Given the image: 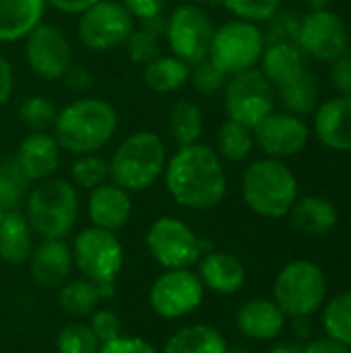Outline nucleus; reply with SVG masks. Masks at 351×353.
<instances>
[{
	"instance_id": "51",
	"label": "nucleus",
	"mask_w": 351,
	"mask_h": 353,
	"mask_svg": "<svg viewBox=\"0 0 351 353\" xmlns=\"http://www.w3.org/2000/svg\"><path fill=\"white\" fill-rule=\"evenodd\" d=\"M228 353H248V352H246V350H240V347H238V350H228Z\"/></svg>"
},
{
	"instance_id": "47",
	"label": "nucleus",
	"mask_w": 351,
	"mask_h": 353,
	"mask_svg": "<svg viewBox=\"0 0 351 353\" xmlns=\"http://www.w3.org/2000/svg\"><path fill=\"white\" fill-rule=\"evenodd\" d=\"M12 93V68L10 62L0 54V103H6Z\"/></svg>"
},
{
	"instance_id": "5",
	"label": "nucleus",
	"mask_w": 351,
	"mask_h": 353,
	"mask_svg": "<svg viewBox=\"0 0 351 353\" xmlns=\"http://www.w3.org/2000/svg\"><path fill=\"white\" fill-rule=\"evenodd\" d=\"M166 170L163 141L153 132H134L120 143L112 161L110 176L114 182L128 190L141 192L157 182Z\"/></svg>"
},
{
	"instance_id": "4",
	"label": "nucleus",
	"mask_w": 351,
	"mask_h": 353,
	"mask_svg": "<svg viewBox=\"0 0 351 353\" xmlns=\"http://www.w3.org/2000/svg\"><path fill=\"white\" fill-rule=\"evenodd\" d=\"M31 230L43 240L66 238L79 217V196L72 184L64 180H43L27 194V213Z\"/></svg>"
},
{
	"instance_id": "20",
	"label": "nucleus",
	"mask_w": 351,
	"mask_h": 353,
	"mask_svg": "<svg viewBox=\"0 0 351 353\" xmlns=\"http://www.w3.org/2000/svg\"><path fill=\"white\" fill-rule=\"evenodd\" d=\"M87 211L95 228L116 232L128 223L132 213V201L128 196V190L120 188L118 184H101L91 190Z\"/></svg>"
},
{
	"instance_id": "48",
	"label": "nucleus",
	"mask_w": 351,
	"mask_h": 353,
	"mask_svg": "<svg viewBox=\"0 0 351 353\" xmlns=\"http://www.w3.org/2000/svg\"><path fill=\"white\" fill-rule=\"evenodd\" d=\"M50 2L54 8L62 10V12H83L85 8H89L91 4L99 2V0H46Z\"/></svg>"
},
{
	"instance_id": "11",
	"label": "nucleus",
	"mask_w": 351,
	"mask_h": 353,
	"mask_svg": "<svg viewBox=\"0 0 351 353\" xmlns=\"http://www.w3.org/2000/svg\"><path fill=\"white\" fill-rule=\"evenodd\" d=\"M225 112L230 120L254 128L273 112V89L269 79L257 68L232 74L225 85Z\"/></svg>"
},
{
	"instance_id": "6",
	"label": "nucleus",
	"mask_w": 351,
	"mask_h": 353,
	"mask_svg": "<svg viewBox=\"0 0 351 353\" xmlns=\"http://www.w3.org/2000/svg\"><path fill=\"white\" fill-rule=\"evenodd\" d=\"M275 304L283 314L304 319L314 314L327 298V279L319 265L294 261L285 265L275 279Z\"/></svg>"
},
{
	"instance_id": "31",
	"label": "nucleus",
	"mask_w": 351,
	"mask_h": 353,
	"mask_svg": "<svg viewBox=\"0 0 351 353\" xmlns=\"http://www.w3.org/2000/svg\"><path fill=\"white\" fill-rule=\"evenodd\" d=\"M168 126H170L174 141L180 147H188V145L199 143L201 132H203L201 108L188 99H180L168 116Z\"/></svg>"
},
{
	"instance_id": "15",
	"label": "nucleus",
	"mask_w": 351,
	"mask_h": 353,
	"mask_svg": "<svg viewBox=\"0 0 351 353\" xmlns=\"http://www.w3.org/2000/svg\"><path fill=\"white\" fill-rule=\"evenodd\" d=\"M25 54L31 70L48 81L62 79L72 64V50L68 37L62 33V29L54 25L39 23L27 35Z\"/></svg>"
},
{
	"instance_id": "19",
	"label": "nucleus",
	"mask_w": 351,
	"mask_h": 353,
	"mask_svg": "<svg viewBox=\"0 0 351 353\" xmlns=\"http://www.w3.org/2000/svg\"><path fill=\"white\" fill-rule=\"evenodd\" d=\"M14 157L29 182H43L58 170L60 145L48 132H31L23 139Z\"/></svg>"
},
{
	"instance_id": "50",
	"label": "nucleus",
	"mask_w": 351,
	"mask_h": 353,
	"mask_svg": "<svg viewBox=\"0 0 351 353\" xmlns=\"http://www.w3.org/2000/svg\"><path fill=\"white\" fill-rule=\"evenodd\" d=\"M306 6H310L312 10H321V8H327L331 4V0H302Z\"/></svg>"
},
{
	"instance_id": "8",
	"label": "nucleus",
	"mask_w": 351,
	"mask_h": 353,
	"mask_svg": "<svg viewBox=\"0 0 351 353\" xmlns=\"http://www.w3.org/2000/svg\"><path fill=\"white\" fill-rule=\"evenodd\" d=\"M147 248L163 269H188L201 261L203 240L176 217H159L147 232Z\"/></svg>"
},
{
	"instance_id": "49",
	"label": "nucleus",
	"mask_w": 351,
	"mask_h": 353,
	"mask_svg": "<svg viewBox=\"0 0 351 353\" xmlns=\"http://www.w3.org/2000/svg\"><path fill=\"white\" fill-rule=\"evenodd\" d=\"M271 353H302V347L298 343H279L271 350Z\"/></svg>"
},
{
	"instance_id": "52",
	"label": "nucleus",
	"mask_w": 351,
	"mask_h": 353,
	"mask_svg": "<svg viewBox=\"0 0 351 353\" xmlns=\"http://www.w3.org/2000/svg\"><path fill=\"white\" fill-rule=\"evenodd\" d=\"M190 4H203V2H209V0H188Z\"/></svg>"
},
{
	"instance_id": "12",
	"label": "nucleus",
	"mask_w": 351,
	"mask_h": 353,
	"mask_svg": "<svg viewBox=\"0 0 351 353\" xmlns=\"http://www.w3.org/2000/svg\"><path fill=\"white\" fill-rule=\"evenodd\" d=\"M134 29V17L122 2L99 0L85 8L79 19V39L93 52H106L126 41Z\"/></svg>"
},
{
	"instance_id": "23",
	"label": "nucleus",
	"mask_w": 351,
	"mask_h": 353,
	"mask_svg": "<svg viewBox=\"0 0 351 353\" xmlns=\"http://www.w3.org/2000/svg\"><path fill=\"white\" fill-rule=\"evenodd\" d=\"M112 296H114V283H97L83 277L60 285L58 304L64 314L72 319H85L93 314V310L101 300H108Z\"/></svg>"
},
{
	"instance_id": "7",
	"label": "nucleus",
	"mask_w": 351,
	"mask_h": 353,
	"mask_svg": "<svg viewBox=\"0 0 351 353\" xmlns=\"http://www.w3.org/2000/svg\"><path fill=\"white\" fill-rule=\"evenodd\" d=\"M265 52V37L261 29L250 21H230L215 29L209 60L228 77L238 74L242 70L254 68Z\"/></svg>"
},
{
	"instance_id": "42",
	"label": "nucleus",
	"mask_w": 351,
	"mask_h": 353,
	"mask_svg": "<svg viewBox=\"0 0 351 353\" xmlns=\"http://www.w3.org/2000/svg\"><path fill=\"white\" fill-rule=\"evenodd\" d=\"M97 353H157V350L141 339V337H126V335H118L116 339L99 345Z\"/></svg>"
},
{
	"instance_id": "1",
	"label": "nucleus",
	"mask_w": 351,
	"mask_h": 353,
	"mask_svg": "<svg viewBox=\"0 0 351 353\" xmlns=\"http://www.w3.org/2000/svg\"><path fill=\"white\" fill-rule=\"evenodd\" d=\"M163 172L168 192L186 209H211L225 196V172L209 145L180 147Z\"/></svg>"
},
{
	"instance_id": "3",
	"label": "nucleus",
	"mask_w": 351,
	"mask_h": 353,
	"mask_svg": "<svg viewBox=\"0 0 351 353\" xmlns=\"http://www.w3.org/2000/svg\"><path fill=\"white\" fill-rule=\"evenodd\" d=\"M242 196L257 215L279 219L288 215L298 201V180L285 163L259 159L244 172Z\"/></svg>"
},
{
	"instance_id": "22",
	"label": "nucleus",
	"mask_w": 351,
	"mask_h": 353,
	"mask_svg": "<svg viewBox=\"0 0 351 353\" xmlns=\"http://www.w3.org/2000/svg\"><path fill=\"white\" fill-rule=\"evenodd\" d=\"M236 323L242 335L257 341H269L283 331L285 314L275 302L257 298L242 304V308L236 314Z\"/></svg>"
},
{
	"instance_id": "41",
	"label": "nucleus",
	"mask_w": 351,
	"mask_h": 353,
	"mask_svg": "<svg viewBox=\"0 0 351 353\" xmlns=\"http://www.w3.org/2000/svg\"><path fill=\"white\" fill-rule=\"evenodd\" d=\"M89 327L95 333L99 345H103V343H108V341H112V339H116L120 335V319H118V314L112 312V310H106V308L97 310L93 314Z\"/></svg>"
},
{
	"instance_id": "45",
	"label": "nucleus",
	"mask_w": 351,
	"mask_h": 353,
	"mask_svg": "<svg viewBox=\"0 0 351 353\" xmlns=\"http://www.w3.org/2000/svg\"><path fill=\"white\" fill-rule=\"evenodd\" d=\"M62 79H64L66 87L72 89V91H77V93L91 89V83H93L91 72L85 66H81V64H70V68L66 70V74Z\"/></svg>"
},
{
	"instance_id": "16",
	"label": "nucleus",
	"mask_w": 351,
	"mask_h": 353,
	"mask_svg": "<svg viewBox=\"0 0 351 353\" xmlns=\"http://www.w3.org/2000/svg\"><path fill=\"white\" fill-rule=\"evenodd\" d=\"M254 143L271 157H292L306 149L310 141V130L300 116L275 114L265 116L254 128Z\"/></svg>"
},
{
	"instance_id": "34",
	"label": "nucleus",
	"mask_w": 351,
	"mask_h": 353,
	"mask_svg": "<svg viewBox=\"0 0 351 353\" xmlns=\"http://www.w3.org/2000/svg\"><path fill=\"white\" fill-rule=\"evenodd\" d=\"M217 147H219V153L228 161H244L252 153V147H254L252 128L228 118L219 128Z\"/></svg>"
},
{
	"instance_id": "25",
	"label": "nucleus",
	"mask_w": 351,
	"mask_h": 353,
	"mask_svg": "<svg viewBox=\"0 0 351 353\" xmlns=\"http://www.w3.org/2000/svg\"><path fill=\"white\" fill-rule=\"evenodd\" d=\"M33 252V230L23 213L4 211L0 219V259L10 265L27 263Z\"/></svg>"
},
{
	"instance_id": "37",
	"label": "nucleus",
	"mask_w": 351,
	"mask_h": 353,
	"mask_svg": "<svg viewBox=\"0 0 351 353\" xmlns=\"http://www.w3.org/2000/svg\"><path fill=\"white\" fill-rule=\"evenodd\" d=\"M58 353H97L99 341L89 325L83 323H70L62 327L56 339Z\"/></svg>"
},
{
	"instance_id": "24",
	"label": "nucleus",
	"mask_w": 351,
	"mask_h": 353,
	"mask_svg": "<svg viewBox=\"0 0 351 353\" xmlns=\"http://www.w3.org/2000/svg\"><path fill=\"white\" fill-rule=\"evenodd\" d=\"M46 0H0V41L27 37L39 23Z\"/></svg>"
},
{
	"instance_id": "10",
	"label": "nucleus",
	"mask_w": 351,
	"mask_h": 353,
	"mask_svg": "<svg viewBox=\"0 0 351 353\" xmlns=\"http://www.w3.org/2000/svg\"><path fill=\"white\" fill-rule=\"evenodd\" d=\"M213 33L215 27L209 14L199 4L190 2L178 6L166 23V35L174 56L190 66L209 56Z\"/></svg>"
},
{
	"instance_id": "28",
	"label": "nucleus",
	"mask_w": 351,
	"mask_h": 353,
	"mask_svg": "<svg viewBox=\"0 0 351 353\" xmlns=\"http://www.w3.org/2000/svg\"><path fill=\"white\" fill-rule=\"evenodd\" d=\"M163 353H228V343L217 329L190 325L176 331L166 341Z\"/></svg>"
},
{
	"instance_id": "2",
	"label": "nucleus",
	"mask_w": 351,
	"mask_h": 353,
	"mask_svg": "<svg viewBox=\"0 0 351 353\" xmlns=\"http://www.w3.org/2000/svg\"><path fill=\"white\" fill-rule=\"evenodd\" d=\"M116 126L118 116L108 101L77 99L58 112L54 132L62 149L77 155H89L114 137Z\"/></svg>"
},
{
	"instance_id": "43",
	"label": "nucleus",
	"mask_w": 351,
	"mask_h": 353,
	"mask_svg": "<svg viewBox=\"0 0 351 353\" xmlns=\"http://www.w3.org/2000/svg\"><path fill=\"white\" fill-rule=\"evenodd\" d=\"M168 0H122V6L139 21H149L161 14Z\"/></svg>"
},
{
	"instance_id": "26",
	"label": "nucleus",
	"mask_w": 351,
	"mask_h": 353,
	"mask_svg": "<svg viewBox=\"0 0 351 353\" xmlns=\"http://www.w3.org/2000/svg\"><path fill=\"white\" fill-rule=\"evenodd\" d=\"M288 215L294 230L306 236H323L337 225L335 207L321 196H306L302 201H296Z\"/></svg>"
},
{
	"instance_id": "53",
	"label": "nucleus",
	"mask_w": 351,
	"mask_h": 353,
	"mask_svg": "<svg viewBox=\"0 0 351 353\" xmlns=\"http://www.w3.org/2000/svg\"><path fill=\"white\" fill-rule=\"evenodd\" d=\"M2 213H4V211H2V209H0V219H2Z\"/></svg>"
},
{
	"instance_id": "40",
	"label": "nucleus",
	"mask_w": 351,
	"mask_h": 353,
	"mask_svg": "<svg viewBox=\"0 0 351 353\" xmlns=\"http://www.w3.org/2000/svg\"><path fill=\"white\" fill-rule=\"evenodd\" d=\"M228 74L221 72L209 58L192 64L190 68V81H192V87L201 93H215L219 91L228 81Z\"/></svg>"
},
{
	"instance_id": "30",
	"label": "nucleus",
	"mask_w": 351,
	"mask_h": 353,
	"mask_svg": "<svg viewBox=\"0 0 351 353\" xmlns=\"http://www.w3.org/2000/svg\"><path fill=\"white\" fill-rule=\"evenodd\" d=\"M161 29H166V23L161 21V14L149 21H143L141 27H134L130 31V35L126 37V52L128 58L132 62H141L147 64L151 60H155L161 52Z\"/></svg>"
},
{
	"instance_id": "13",
	"label": "nucleus",
	"mask_w": 351,
	"mask_h": 353,
	"mask_svg": "<svg viewBox=\"0 0 351 353\" xmlns=\"http://www.w3.org/2000/svg\"><path fill=\"white\" fill-rule=\"evenodd\" d=\"M205 285L190 269H166L149 292L151 308L161 319H182L203 302Z\"/></svg>"
},
{
	"instance_id": "29",
	"label": "nucleus",
	"mask_w": 351,
	"mask_h": 353,
	"mask_svg": "<svg viewBox=\"0 0 351 353\" xmlns=\"http://www.w3.org/2000/svg\"><path fill=\"white\" fill-rule=\"evenodd\" d=\"M145 85L157 93H172L190 81V64L178 56H157L145 64Z\"/></svg>"
},
{
	"instance_id": "35",
	"label": "nucleus",
	"mask_w": 351,
	"mask_h": 353,
	"mask_svg": "<svg viewBox=\"0 0 351 353\" xmlns=\"http://www.w3.org/2000/svg\"><path fill=\"white\" fill-rule=\"evenodd\" d=\"M327 337L343 343L351 350V292L333 298L323 314Z\"/></svg>"
},
{
	"instance_id": "32",
	"label": "nucleus",
	"mask_w": 351,
	"mask_h": 353,
	"mask_svg": "<svg viewBox=\"0 0 351 353\" xmlns=\"http://www.w3.org/2000/svg\"><path fill=\"white\" fill-rule=\"evenodd\" d=\"M29 194V180L23 174L17 157H0V209L14 211Z\"/></svg>"
},
{
	"instance_id": "44",
	"label": "nucleus",
	"mask_w": 351,
	"mask_h": 353,
	"mask_svg": "<svg viewBox=\"0 0 351 353\" xmlns=\"http://www.w3.org/2000/svg\"><path fill=\"white\" fill-rule=\"evenodd\" d=\"M333 85L341 91V95H351V50L333 62Z\"/></svg>"
},
{
	"instance_id": "27",
	"label": "nucleus",
	"mask_w": 351,
	"mask_h": 353,
	"mask_svg": "<svg viewBox=\"0 0 351 353\" xmlns=\"http://www.w3.org/2000/svg\"><path fill=\"white\" fill-rule=\"evenodd\" d=\"M261 62H263L261 72L269 79V83H275L277 87L298 79L306 70L302 52L288 41H279V43L269 46L263 52Z\"/></svg>"
},
{
	"instance_id": "33",
	"label": "nucleus",
	"mask_w": 351,
	"mask_h": 353,
	"mask_svg": "<svg viewBox=\"0 0 351 353\" xmlns=\"http://www.w3.org/2000/svg\"><path fill=\"white\" fill-rule=\"evenodd\" d=\"M279 97L290 114H294V116L308 114L317 108L319 83H317L314 74L304 70L298 79L279 87Z\"/></svg>"
},
{
	"instance_id": "54",
	"label": "nucleus",
	"mask_w": 351,
	"mask_h": 353,
	"mask_svg": "<svg viewBox=\"0 0 351 353\" xmlns=\"http://www.w3.org/2000/svg\"><path fill=\"white\" fill-rule=\"evenodd\" d=\"M350 33H351V23H350Z\"/></svg>"
},
{
	"instance_id": "17",
	"label": "nucleus",
	"mask_w": 351,
	"mask_h": 353,
	"mask_svg": "<svg viewBox=\"0 0 351 353\" xmlns=\"http://www.w3.org/2000/svg\"><path fill=\"white\" fill-rule=\"evenodd\" d=\"M31 277L39 288L54 290L66 283L72 267V250L64 240H41L29 256Z\"/></svg>"
},
{
	"instance_id": "36",
	"label": "nucleus",
	"mask_w": 351,
	"mask_h": 353,
	"mask_svg": "<svg viewBox=\"0 0 351 353\" xmlns=\"http://www.w3.org/2000/svg\"><path fill=\"white\" fill-rule=\"evenodd\" d=\"M56 116L58 112L54 103L41 95L27 97L19 108V118L27 128H31V132H48L54 126Z\"/></svg>"
},
{
	"instance_id": "14",
	"label": "nucleus",
	"mask_w": 351,
	"mask_h": 353,
	"mask_svg": "<svg viewBox=\"0 0 351 353\" xmlns=\"http://www.w3.org/2000/svg\"><path fill=\"white\" fill-rule=\"evenodd\" d=\"M300 48L321 62H335L350 50V31L329 8L308 12L298 27Z\"/></svg>"
},
{
	"instance_id": "39",
	"label": "nucleus",
	"mask_w": 351,
	"mask_h": 353,
	"mask_svg": "<svg viewBox=\"0 0 351 353\" xmlns=\"http://www.w3.org/2000/svg\"><path fill=\"white\" fill-rule=\"evenodd\" d=\"M219 2L242 21H250V23H259L275 17L281 4V0H219Z\"/></svg>"
},
{
	"instance_id": "21",
	"label": "nucleus",
	"mask_w": 351,
	"mask_h": 353,
	"mask_svg": "<svg viewBox=\"0 0 351 353\" xmlns=\"http://www.w3.org/2000/svg\"><path fill=\"white\" fill-rule=\"evenodd\" d=\"M203 285L215 294L221 296H232L236 294L244 281H246V271L244 265L238 256L230 252H209L199 261V273Z\"/></svg>"
},
{
	"instance_id": "9",
	"label": "nucleus",
	"mask_w": 351,
	"mask_h": 353,
	"mask_svg": "<svg viewBox=\"0 0 351 353\" xmlns=\"http://www.w3.org/2000/svg\"><path fill=\"white\" fill-rule=\"evenodd\" d=\"M70 250L77 269L97 283H114L124 263V250L116 234L95 225L83 230Z\"/></svg>"
},
{
	"instance_id": "38",
	"label": "nucleus",
	"mask_w": 351,
	"mask_h": 353,
	"mask_svg": "<svg viewBox=\"0 0 351 353\" xmlns=\"http://www.w3.org/2000/svg\"><path fill=\"white\" fill-rule=\"evenodd\" d=\"M70 176L77 186L93 190V188L106 184V180L110 178V161H106L103 157L93 155V153L83 155L81 159L74 161Z\"/></svg>"
},
{
	"instance_id": "46",
	"label": "nucleus",
	"mask_w": 351,
	"mask_h": 353,
	"mask_svg": "<svg viewBox=\"0 0 351 353\" xmlns=\"http://www.w3.org/2000/svg\"><path fill=\"white\" fill-rule=\"evenodd\" d=\"M302 353H351V350L343 343L327 337V339H314L312 343L302 347Z\"/></svg>"
},
{
	"instance_id": "18",
	"label": "nucleus",
	"mask_w": 351,
	"mask_h": 353,
	"mask_svg": "<svg viewBox=\"0 0 351 353\" xmlns=\"http://www.w3.org/2000/svg\"><path fill=\"white\" fill-rule=\"evenodd\" d=\"M314 132L331 151H351V95L325 101L314 116Z\"/></svg>"
}]
</instances>
